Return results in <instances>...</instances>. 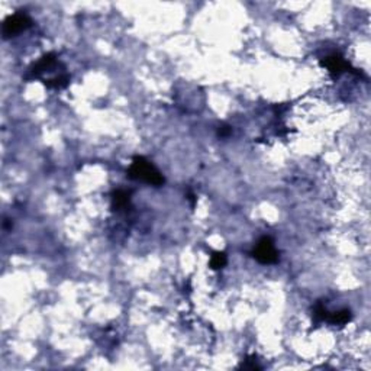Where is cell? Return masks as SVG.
Listing matches in <instances>:
<instances>
[{
  "mask_svg": "<svg viewBox=\"0 0 371 371\" xmlns=\"http://www.w3.org/2000/svg\"><path fill=\"white\" fill-rule=\"evenodd\" d=\"M128 177L132 180H140L151 186H163L164 177L151 161L144 157H135L128 170Z\"/></svg>",
  "mask_w": 371,
  "mask_h": 371,
  "instance_id": "obj_1",
  "label": "cell"
},
{
  "mask_svg": "<svg viewBox=\"0 0 371 371\" xmlns=\"http://www.w3.org/2000/svg\"><path fill=\"white\" fill-rule=\"evenodd\" d=\"M351 312H349L348 309H342V310H338V312H334V313H328L327 316V320L328 322H331L332 325H345V323H348L349 320H351Z\"/></svg>",
  "mask_w": 371,
  "mask_h": 371,
  "instance_id": "obj_7",
  "label": "cell"
},
{
  "mask_svg": "<svg viewBox=\"0 0 371 371\" xmlns=\"http://www.w3.org/2000/svg\"><path fill=\"white\" fill-rule=\"evenodd\" d=\"M241 367H242V368H245V370H248V368H250V370H260V368H261V367H260V365H258L255 361H254V357H252V358H248V360L245 361V362H242V365H241Z\"/></svg>",
  "mask_w": 371,
  "mask_h": 371,
  "instance_id": "obj_10",
  "label": "cell"
},
{
  "mask_svg": "<svg viewBox=\"0 0 371 371\" xmlns=\"http://www.w3.org/2000/svg\"><path fill=\"white\" fill-rule=\"evenodd\" d=\"M70 83V77L67 74H60V76L54 77V78H50L45 81L47 87L50 88H64L67 87V84Z\"/></svg>",
  "mask_w": 371,
  "mask_h": 371,
  "instance_id": "obj_9",
  "label": "cell"
},
{
  "mask_svg": "<svg viewBox=\"0 0 371 371\" xmlns=\"http://www.w3.org/2000/svg\"><path fill=\"white\" fill-rule=\"evenodd\" d=\"M31 25H32V21L26 13H22V12L13 13L11 16H8L3 22V28H2L3 38L8 39L11 36H15L25 29H28Z\"/></svg>",
  "mask_w": 371,
  "mask_h": 371,
  "instance_id": "obj_2",
  "label": "cell"
},
{
  "mask_svg": "<svg viewBox=\"0 0 371 371\" xmlns=\"http://www.w3.org/2000/svg\"><path fill=\"white\" fill-rule=\"evenodd\" d=\"M230 132H232V129H230V126H228V125H222V126H219L218 133H219V136H222V138L229 136Z\"/></svg>",
  "mask_w": 371,
  "mask_h": 371,
  "instance_id": "obj_11",
  "label": "cell"
},
{
  "mask_svg": "<svg viewBox=\"0 0 371 371\" xmlns=\"http://www.w3.org/2000/svg\"><path fill=\"white\" fill-rule=\"evenodd\" d=\"M320 66L323 68H327L328 71L332 74V76H339L345 71H349V63H347L341 55L334 54L325 57L323 60H320Z\"/></svg>",
  "mask_w": 371,
  "mask_h": 371,
  "instance_id": "obj_4",
  "label": "cell"
},
{
  "mask_svg": "<svg viewBox=\"0 0 371 371\" xmlns=\"http://www.w3.org/2000/svg\"><path fill=\"white\" fill-rule=\"evenodd\" d=\"M129 202H131L129 193L125 192V190H116L112 195V209L113 210H123V209H126L129 206Z\"/></svg>",
  "mask_w": 371,
  "mask_h": 371,
  "instance_id": "obj_6",
  "label": "cell"
},
{
  "mask_svg": "<svg viewBox=\"0 0 371 371\" xmlns=\"http://www.w3.org/2000/svg\"><path fill=\"white\" fill-rule=\"evenodd\" d=\"M57 66V55L54 53H50V54L42 55L39 58V61H36L32 67H31V74L32 77H38L41 73L44 71H51L53 67Z\"/></svg>",
  "mask_w": 371,
  "mask_h": 371,
  "instance_id": "obj_5",
  "label": "cell"
},
{
  "mask_svg": "<svg viewBox=\"0 0 371 371\" xmlns=\"http://www.w3.org/2000/svg\"><path fill=\"white\" fill-rule=\"evenodd\" d=\"M228 262V257L223 251H215L212 255H210V261H209V265L212 270H222Z\"/></svg>",
  "mask_w": 371,
  "mask_h": 371,
  "instance_id": "obj_8",
  "label": "cell"
},
{
  "mask_svg": "<svg viewBox=\"0 0 371 371\" xmlns=\"http://www.w3.org/2000/svg\"><path fill=\"white\" fill-rule=\"evenodd\" d=\"M251 254L260 264H275L279 261V252L275 250L271 238L268 237H264L258 241Z\"/></svg>",
  "mask_w": 371,
  "mask_h": 371,
  "instance_id": "obj_3",
  "label": "cell"
}]
</instances>
